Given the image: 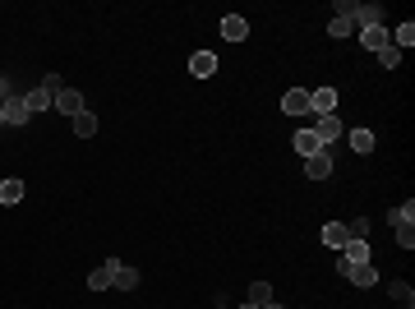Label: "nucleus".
<instances>
[{"mask_svg":"<svg viewBox=\"0 0 415 309\" xmlns=\"http://www.w3.org/2000/svg\"><path fill=\"white\" fill-rule=\"evenodd\" d=\"M107 268H111V286L116 291H134L139 286V268H129V263H120V259H111Z\"/></svg>","mask_w":415,"mask_h":309,"instance_id":"20e7f679","label":"nucleus"},{"mask_svg":"<svg viewBox=\"0 0 415 309\" xmlns=\"http://www.w3.org/2000/svg\"><path fill=\"white\" fill-rule=\"evenodd\" d=\"M259 309H281V305H277V300H268V305H259Z\"/></svg>","mask_w":415,"mask_h":309,"instance_id":"cd10ccee","label":"nucleus"},{"mask_svg":"<svg viewBox=\"0 0 415 309\" xmlns=\"http://www.w3.org/2000/svg\"><path fill=\"white\" fill-rule=\"evenodd\" d=\"M281 111H286V116H309V93H305V88H291V93L286 97H281Z\"/></svg>","mask_w":415,"mask_h":309,"instance_id":"9d476101","label":"nucleus"},{"mask_svg":"<svg viewBox=\"0 0 415 309\" xmlns=\"http://www.w3.org/2000/svg\"><path fill=\"white\" fill-rule=\"evenodd\" d=\"M189 74L194 78H213L217 74V56H213V51H194V56H189Z\"/></svg>","mask_w":415,"mask_h":309,"instance_id":"9b49d317","label":"nucleus"},{"mask_svg":"<svg viewBox=\"0 0 415 309\" xmlns=\"http://www.w3.org/2000/svg\"><path fill=\"white\" fill-rule=\"evenodd\" d=\"M19 199H23V180H0V203L5 208H14Z\"/></svg>","mask_w":415,"mask_h":309,"instance_id":"f3484780","label":"nucleus"},{"mask_svg":"<svg viewBox=\"0 0 415 309\" xmlns=\"http://www.w3.org/2000/svg\"><path fill=\"white\" fill-rule=\"evenodd\" d=\"M392 300H397V305H406V309H411V305H415V291L406 286V281H397V286H392Z\"/></svg>","mask_w":415,"mask_h":309,"instance_id":"393cba45","label":"nucleus"},{"mask_svg":"<svg viewBox=\"0 0 415 309\" xmlns=\"http://www.w3.org/2000/svg\"><path fill=\"white\" fill-rule=\"evenodd\" d=\"M378 65H383V69H397V65H402V51H397L392 42H387V47L378 51Z\"/></svg>","mask_w":415,"mask_h":309,"instance_id":"5701e85b","label":"nucleus"},{"mask_svg":"<svg viewBox=\"0 0 415 309\" xmlns=\"http://www.w3.org/2000/svg\"><path fill=\"white\" fill-rule=\"evenodd\" d=\"M240 309H259V305H240Z\"/></svg>","mask_w":415,"mask_h":309,"instance_id":"c85d7f7f","label":"nucleus"},{"mask_svg":"<svg viewBox=\"0 0 415 309\" xmlns=\"http://www.w3.org/2000/svg\"><path fill=\"white\" fill-rule=\"evenodd\" d=\"M387 222L397 226V245H402V250H411V245H415V203L406 199L402 208H392V213H387Z\"/></svg>","mask_w":415,"mask_h":309,"instance_id":"f257e3e1","label":"nucleus"},{"mask_svg":"<svg viewBox=\"0 0 415 309\" xmlns=\"http://www.w3.org/2000/svg\"><path fill=\"white\" fill-rule=\"evenodd\" d=\"M74 134L78 139H93L97 134V116H93V111H78V116H74Z\"/></svg>","mask_w":415,"mask_h":309,"instance_id":"a211bd4d","label":"nucleus"},{"mask_svg":"<svg viewBox=\"0 0 415 309\" xmlns=\"http://www.w3.org/2000/svg\"><path fill=\"white\" fill-rule=\"evenodd\" d=\"M341 272H346L356 286H374L378 281V272H374V263H341Z\"/></svg>","mask_w":415,"mask_h":309,"instance_id":"f8f14e48","label":"nucleus"},{"mask_svg":"<svg viewBox=\"0 0 415 309\" xmlns=\"http://www.w3.org/2000/svg\"><path fill=\"white\" fill-rule=\"evenodd\" d=\"M351 235H356V240H369V222H365V217H360V222H351Z\"/></svg>","mask_w":415,"mask_h":309,"instance_id":"a878e982","label":"nucleus"},{"mask_svg":"<svg viewBox=\"0 0 415 309\" xmlns=\"http://www.w3.org/2000/svg\"><path fill=\"white\" fill-rule=\"evenodd\" d=\"M387 42H392V47H397V51H406V47H411V42H415V23H411V19H406V23H402V28H397V33H392V37H387Z\"/></svg>","mask_w":415,"mask_h":309,"instance_id":"6ab92c4d","label":"nucleus"},{"mask_svg":"<svg viewBox=\"0 0 415 309\" xmlns=\"http://www.w3.org/2000/svg\"><path fill=\"white\" fill-rule=\"evenodd\" d=\"M309 129H314V134H319V144L328 148L332 139H341V129H346V125H341L337 116H319V120H314V125H309Z\"/></svg>","mask_w":415,"mask_h":309,"instance_id":"1a4fd4ad","label":"nucleus"},{"mask_svg":"<svg viewBox=\"0 0 415 309\" xmlns=\"http://www.w3.org/2000/svg\"><path fill=\"white\" fill-rule=\"evenodd\" d=\"M356 28H360V23H356V19H341V14H332V23H328V33H332V37H351Z\"/></svg>","mask_w":415,"mask_h":309,"instance_id":"aec40b11","label":"nucleus"},{"mask_svg":"<svg viewBox=\"0 0 415 309\" xmlns=\"http://www.w3.org/2000/svg\"><path fill=\"white\" fill-rule=\"evenodd\" d=\"M305 175H309V180H328V175H332V153H328V148L314 153V157H305Z\"/></svg>","mask_w":415,"mask_h":309,"instance_id":"0eeeda50","label":"nucleus"},{"mask_svg":"<svg viewBox=\"0 0 415 309\" xmlns=\"http://www.w3.org/2000/svg\"><path fill=\"white\" fill-rule=\"evenodd\" d=\"M296 153H300V157H314V153H323L319 134H314L309 125H300V129H296Z\"/></svg>","mask_w":415,"mask_h":309,"instance_id":"ddd939ff","label":"nucleus"},{"mask_svg":"<svg viewBox=\"0 0 415 309\" xmlns=\"http://www.w3.org/2000/svg\"><path fill=\"white\" fill-rule=\"evenodd\" d=\"M222 37L226 42H245V37H250V23H245L240 14H226V19H222Z\"/></svg>","mask_w":415,"mask_h":309,"instance_id":"2eb2a0df","label":"nucleus"},{"mask_svg":"<svg viewBox=\"0 0 415 309\" xmlns=\"http://www.w3.org/2000/svg\"><path fill=\"white\" fill-rule=\"evenodd\" d=\"M56 93H60V74H47L42 78V88H33L23 102H28V111L37 116V111H47V107H56Z\"/></svg>","mask_w":415,"mask_h":309,"instance_id":"f03ea898","label":"nucleus"},{"mask_svg":"<svg viewBox=\"0 0 415 309\" xmlns=\"http://www.w3.org/2000/svg\"><path fill=\"white\" fill-rule=\"evenodd\" d=\"M0 125H5V111H0Z\"/></svg>","mask_w":415,"mask_h":309,"instance_id":"c756f323","label":"nucleus"},{"mask_svg":"<svg viewBox=\"0 0 415 309\" xmlns=\"http://www.w3.org/2000/svg\"><path fill=\"white\" fill-rule=\"evenodd\" d=\"M341 263H369V240H346V250H341Z\"/></svg>","mask_w":415,"mask_h":309,"instance_id":"dca6fc26","label":"nucleus"},{"mask_svg":"<svg viewBox=\"0 0 415 309\" xmlns=\"http://www.w3.org/2000/svg\"><path fill=\"white\" fill-rule=\"evenodd\" d=\"M268 300H272V286L268 281H254L250 286V305H268Z\"/></svg>","mask_w":415,"mask_h":309,"instance_id":"b1692460","label":"nucleus"},{"mask_svg":"<svg viewBox=\"0 0 415 309\" xmlns=\"http://www.w3.org/2000/svg\"><path fill=\"white\" fill-rule=\"evenodd\" d=\"M351 148L356 153H374V134L369 129H351Z\"/></svg>","mask_w":415,"mask_h":309,"instance_id":"412c9836","label":"nucleus"},{"mask_svg":"<svg viewBox=\"0 0 415 309\" xmlns=\"http://www.w3.org/2000/svg\"><path fill=\"white\" fill-rule=\"evenodd\" d=\"M0 111H5V125H28V116H33V111H28V102H23V97H5V107H0Z\"/></svg>","mask_w":415,"mask_h":309,"instance_id":"6e6552de","label":"nucleus"},{"mask_svg":"<svg viewBox=\"0 0 415 309\" xmlns=\"http://www.w3.org/2000/svg\"><path fill=\"white\" fill-rule=\"evenodd\" d=\"M217 309H226V305H217Z\"/></svg>","mask_w":415,"mask_h":309,"instance_id":"7c9ffc66","label":"nucleus"},{"mask_svg":"<svg viewBox=\"0 0 415 309\" xmlns=\"http://www.w3.org/2000/svg\"><path fill=\"white\" fill-rule=\"evenodd\" d=\"M309 111L314 116H337V88H314L309 93Z\"/></svg>","mask_w":415,"mask_h":309,"instance_id":"7ed1b4c3","label":"nucleus"},{"mask_svg":"<svg viewBox=\"0 0 415 309\" xmlns=\"http://www.w3.org/2000/svg\"><path fill=\"white\" fill-rule=\"evenodd\" d=\"M360 42H365V51H383L387 47V28L383 23H365V28H360Z\"/></svg>","mask_w":415,"mask_h":309,"instance_id":"4468645a","label":"nucleus"},{"mask_svg":"<svg viewBox=\"0 0 415 309\" xmlns=\"http://www.w3.org/2000/svg\"><path fill=\"white\" fill-rule=\"evenodd\" d=\"M56 111H60V116H69V120H74L78 111H88L83 97H78V88H60V93H56Z\"/></svg>","mask_w":415,"mask_h":309,"instance_id":"423d86ee","label":"nucleus"},{"mask_svg":"<svg viewBox=\"0 0 415 309\" xmlns=\"http://www.w3.org/2000/svg\"><path fill=\"white\" fill-rule=\"evenodd\" d=\"M319 240L328 245V250H337V254H341V250H346V240H356V235H351V226H346V222H328Z\"/></svg>","mask_w":415,"mask_h":309,"instance_id":"39448f33","label":"nucleus"},{"mask_svg":"<svg viewBox=\"0 0 415 309\" xmlns=\"http://www.w3.org/2000/svg\"><path fill=\"white\" fill-rule=\"evenodd\" d=\"M111 286V268H97V272H88V291H107Z\"/></svg>","mask_w":415,"mask_h":309,"instance_id":"4be33fe9","label":"nucleus"},{"mask_svg":"<svg viewBox=\"0 0 415 309\" xmlns=\"http://www.w3.org/2000/svg\"><path fill=\"white\" fill-rule=\"evenodd\" d=\"M5 97H10V83H5V78H0V107H5Z\"/></svg>","mask_w":415,"mask_h":309,"instance_id":"bb28decb","label":"nucleus"}]
</instances>
